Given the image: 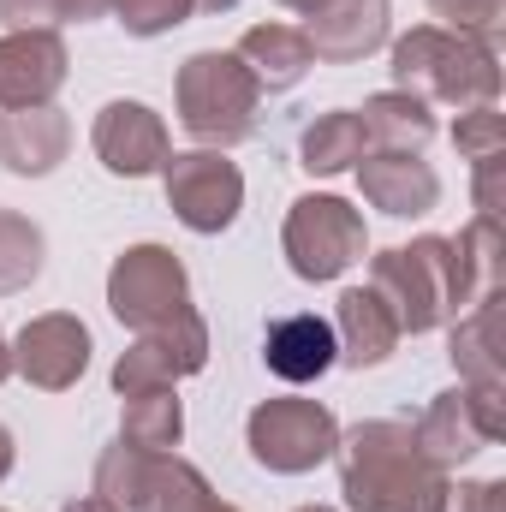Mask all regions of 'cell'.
Wrapping results in <instances>:
<instances>
[{"label":"cell","mask_w":506,"mask_h":512,"mask_svg":"<svg viewBox=\"0 0 506 512\" xmlns=\"http://www.w3.org/2000/svg\"><path fill=\"white\" fill-rule=\"evenodd\" d=\"M179 429H185V417H179L173 387L126 393V429H120L126 447H137V453H167V447H179Z\"/></svg>","instance_id":"obj_21"},{"label":"cell","mask_w":506,"mask_h":512,"mask_svg":"<svg viewBox=\"0 0 506 512\" xmlns=\"http://www.w3.org/2000/svg\"><path fill=\"white\" fill-rule=\"evenodd\" d=\"M453 364L465 382L501 387V292H483L477 310L453 328Z\"/></svg>","instance_id":"obj_19"},{"label":"cell","mask_w":506,"mask_h":512,"mask_svg":"<svg viewBox=\"0 0 506 512\" xmlns=\"http://www.w3.org/2000/svg\"><path fill=\"white\" fill-rule=\"evenodd\" d=\"M358 120H364V137L381 143V149H411V155H417V149L435 137V114H429V102L411 96V90H381Z\"/></svg>","instance_id":"obj_20"},{"label":"cell","mask_w":506,"mask_h":512,"mask_svg":"<svg viewBox=\"0 0 506 512\" xmlns=\"http://www.w3.org/2000/svg\"><path fill=\"white\" fill-rule=\"evenodd\" d=\"M256 84L239 54H191L179 72V120L197 143H245L256 131Z\"/></svg>","instance_id":"obj_5"},{"label":"cell","mask_w":506,"mask_h":512,"mask_svg":"<svg viewBox=\"0 0 506 512\" xmlns=\"http://www.w3.org/2000/svg\"><path fill=\"white\" fill-rule=\"evenodd\" d=\"M84 364H90V328L78 322V316H36L24 334H18V346H12V370H24L36 387H48V393H60V387H72L84 376Z\"/></svg>","instance_id":"obj_9"},{"label":"cell","mask_w":506,"mask_h":512,"mask_svg":"<svg viewBox=\"0 0 506 512\" xmlns=\"http://www.w3.org/2000/svg\"><path fill=\"white\" fill-rule=\"evenodd\" d=\"M417 447L441 465V471H453V465H465L471 453H483L489 447V435L477 429V417H471V399L453 387V393H441L429 411H423V423H417Z\"/></svg>","instance_id":"obj_18"},{"label":"cell","mask_w":506,"mask_h":512,"mask_svg":"<svg viewBox=\"0 0 506 512\" xmlns=\"http://www.w3.org/2000/svg\"><path fill=\"white\" fill-rule=\"evenodd\" d=\"M108 6L120 12V24L131 36H161V30H173V24H185L197 12L191 0H108Z\"/></svg>","instance_id":"obj_25"},{"label":"cell","mask_w":506,"mask_h":512,"mask_svg":"<svg viewBox=\"0 0 506 512\" xmlns=\"http://www.w3.org/2000/svg\"><path fill=\"white\" fill-rule=\"evenodd\" d=\"M399 316L387 310V298H381L376 286H352V292H340V358L352 364V370H364V364H381L393 346H399Z\"/></svg>","instance_id":"obj_15"},{"label":"cell","mask_w":506,"mask_h":512,"mask_svg":"<svg viewBox=\"0 0 506 512\" xmlns=\"http://www.w3.org/2000/svg\"><path fill=\"white\" fill-rule=\"evenodd\" d=\"M197 512H239V507H221V501L209 495V501H203V507H197Z\"/></svg>","instance_id":"obj_35"},{"label":"cell","mask_w":506,"mask_h":512,"mask_svg":"<svg viewBox=\"0 0 506 512\" xmlns=\"http://www.w3.org/2000/svg\"><path fill=\"white\" fill-rule=\"evenodd\" d=\"M191 6H203V12H233L239 0H191Z\"/></svg>","instance_id":"obj_32"},{"label":"cell","mask_w":506,"mask_h":512,"mask_svg":"<svg viewBox=\"0 0 506 512\" xmlns=\"http://www.w3.org/2000/svg\"><path fill=\"white\" fill-rule=\"evenodd\" d=\"M149 459L155 453H137V447H108L102 465H96V501H108L114 512H137V495H143V477H149Z\"/></svg>","instance_id":"obj_24"},{"label":"cell","mask_w":506,"mask_h":512,"mask_svg":"<svg viewBox=\"0 0 506 512\" xmlns=\"http://www.w3.org/2000/svg\"><path fill=\"white\" fill-rule=\"evenodd\" d=\"M316 60H364L370 48L387 42V0H328L310 12L304 30Z\"/></svg>","instance_id":"obj_13"},{"label":"cell","mask_w":506,"mask_h":512,"mask_svg":"<svg viewBox=\"0 0 506 512\" xmlns=\"http://www.w3.org/2000/svg\"><path fill=\"white\" fill-rule=\"evenodd\" d=\"M0 18L12 30H48L54 18H66V0H0Z\"/></svg>","instance_id":"obj_28"},{"label":"cell","mask_w":506,"mask_h":512,"mask_svg":"<svg viewBox=\"0 0 506 512\" xmlns=\"http://www.w3.org/2000/svg\"><path fill=\"white\" fill-rule=\"evenodd\" d=\"M66 84V42L54 30H12L0 42V108H48Z\"/></svg>","instance_id":"obj_10"},{"label":"cell","mask_w":506,"mask_h":512,"mask_svg":"<svg viewBox=\"0 0 506 512\" xmlns=\"http://www.w3.org/2000/svg\"><path fill=\"white\" fill-rule=\"evenodd\" d=\"M6 471H12V435L0 429V477H6Z\"/></svg>","instance_id":"obj_31"},{"label":"cell","mask_w":506,"mask_h":512,"mask_svg":"<svg viewBox=\"0 0 506 512\" xmlns=\"http://www.w3.org/2000/svg\"><path fill=\"white\" fill-rule=\"evenodd\" d=\"M108 310L173 364V376H197L203 370L209 334H203V316L185 298V268L173 262V251L137 245V251L120 256L114 274H108Z\"/></svg>","instance_id":"obj_1"},{"label":"cell","mask_w":506,"mask_h":512,"mask_svg":"<svg viewBox=\"0 0 506 512\" xmlns=\"http://www.w3.org/2000/svg\"><path fill=\"white\" fill-rule=\"evenodd\" d=\"M393 84L411 90V96H441V102H459V108H489L501 96L495 42L423 24V30L393 42Z\"/></svg>","instance_id":"obj_4"},{"label":"cell","mask_w":506,"mask_h":512,"mask_svg":"<svg viewBox=\"0 0 506 512\" xmlns=\"http://www.w3.org/2000/svg\"><path fill=\"white\" fill-rule=\"evenodd\" d=\"M167 203L191 233H221L233 227L239 203H245V173L215 155V149H191V155H167Z\"/></svg>","instance_id":"obj_8"},{"label":"cell","mask_w":506,"mask_h":512,"mask_svg":"<svg viewBox=\"0 0 506 512\" xmlns=\"http://www.w3.org/2000/svg\"><path fill=\"white\" fill-rule=\"evenodd\" d=\"M370 286L387 298V310L399 316V328H411V334L441 328L447 316H459L465 304L483 298L453 239H417V245L381 251L370 262Z\"/></svg>","instance_id":"obj_3"},{"label":"cell","mask_w":506,"mask_h":512,"mask_svg":"<svg viewBox=\"0 0 506 512\" xmlns=\"http://www.w3.org/2000/svg\"><path fill=\"white\" fill-rule=\"evenodd\" d=\"M364 256V215L340 197H298L286 215V262L298 280H334Z\"/></svg>","instance_id":"obj_7"},{"label":"cell","mask_w":506,"mask_h":512,"mask_svg":"<svg viewBox=\"0 0 506 512\" xmlns=\"http://www.w3.org/2000/svg\"><path fill=\"white\" fill-rule=\"evenodd\" d=\"M435 18H447L459 36H477V42H495V24H501L506 0H429Z\"/></svg>","instance_id":"obj_27"},{"label":"cell","mask_w":506,"mask_h":512,"mask_svg":"<svg viewBox=\"0 0 506 512\" xmlns=\"http://www.w3.org/2000/svg\"><path fill=\"white\" fill-rule=\"evenodd\" d=\"M239 60H245V72H251L262 90H292L304 72H310V42H304V30H292V24H256L245 30V42H239Z\"/></svg>","instance_id":"obj_17"},{"label":"cell","mask_w":506,"mask_h":512,"mask_svg":"<svg viewBox=\"0 0 506 512\" xmlns=\"http://www.w3.org/2000/svg\"><path fill=\"white\" fill-rule=\"evenodd\" d=\"M72 126L60 108H12L0 120V161L12 173H48L54 161H66Z\"/></svg>","instance_id":"obj_16"},{"label":"cell","mask_w":506,"mask_h":512,"mask_svg":"<svg viewBox=\"0 0 506 512\" xmlns=\"http://www.w3.org/2000/svg\"><path fill=\"white\" fill-rule=\"evenodd\" d=\"M334 453L352 512H441L447 501V471L417 447L411 423H364Z\"/></svg>","instance_id":"obj_2"},{"label":"cell","mask_w":506,"mask_h":512,"mask_svg":"<svg viewBox=\"0 0 506 512\" xmlns=\"http://www.w3.org/2000/svg\"><path fill=\"white\" fill-rule=\"evenodd\" d=\"M441 512H506V483H465V489H447Z\"/></svg>","instance_id":"obj_29"},{"label":"cell","mask_w":506,"mask_h":512,"mask_svg":"<svg viewBox=\"0 0 506 512\" xmlns=\"http://www.w3.org/2000/svg\"><path fill=\"white\" fill-rule=\"evenodd\" d=\"M245 435H251L256 465L286 471V477L316 471V465L340 447V423H334V411L316 405V399H268V405H256L251 423H245Z\"/></svg>","instance_id":"obj_6"},{"label":"cell","mask_w":506,"mask_h":512,"mask_svg":"<svg viewBox=\"0 0 506 512\" xmlns=\"http://www.w3.org/2000/svg\"><path fill=\"white\" fill-rule=\"evenodd\" d=\"M298 512H328V507H298Z\"/></svg>","instance_id":"obj_36"},{"label":"cell","mask_w":506,"mask_h":512,"mask_svg":"<svg viewBox=\"0 0 506 512\" xmlns=\"http://www.w3.org/2000/svg\"><path fill=\"white\" fill-rule=\"evenodd\" d=\"M280 6H292V12H316V6H328V0H280Z\"/></svg>","instance_id":"obj_33"},{"label":"cell","mask_w":506,"mask_h":512,"mask_svg":"<svg viewBox=\"0 0 506 512\" xmlns=\"http://www.w3.org/2000/svg\"><path fill=\"white\" fill-rule=\"evenodd\" d=\"M364 149H370V137H364V120L358 114H316V126H304V137H298L304 173H340Z\"/></svg>","instance_id":"obj_22"},{"label":"cell","mask_w":506,"mask_h":512,"mask_svg":"<svg viewBox=\"0 0 506 512\" xmlns=\"http://www.w3.org/2000/svg\"><path fill=\"white\" fill-rule=\"evenodd\" d=\"M262 364L280 376V382H316L340 364V340H334V322L322 316H280L262 340Z\"/></svg>","instance_id":"obj_14"},{"label":"cell","mask_w":506,"mask_h":512,"mask_svg":"<svg viewBox=\"0 0 506 512\" xmlns=\"http://www.w3.org/2000/svg\"><path fill=\"white\" fill-rule=\"evenodd\" d=\"M453 143H459V155H471V161L501 155L506 149V120L495 114V102H489V108H471V114L453 126Z\"/></svg>","instance_id":"obj_26"},{"label":"cell","mask_w":506,"mask_h":512,"mask_svg":"<svg viewBox=\"0 0 506 512\" xmlns=\"http://www.w3.org/2000/svg\"><path fill=\"white\" fill-rule=\"evenodd\" d=\"M358 185L364 197L376 203L381 215H429L435 197H441V179L423 155L411 149H376V155H358Z\"/></svg>","instance_id":"obj_12"},{"label":"cell","mask_w":506,"mask_h":512,"mask_svg":"<svg viewBox=\"0 0 506 512\" xmlns=\"http://www.w3.org/2000/svg\"><path fill=\"white\" fill-rule=\"evenodd\" d=\"M501 173H506V149H501V155H483V161H477V209H483L489 221L501 215Z\"/></svg>","instance_id":"obj_30"},{"label":"cell","mask_w":506,"mask_h":512,"mask_svg":"<svg viewBox=\"0 0 506 512\" xmlns=\"http://www.w3.org/2000/svg\"><path fill=\"white\" fill-rule=\"evenodd\" d=\"M36 274H42V233L24 215L0 209V298L6 292H24Z\"/></svg>","instance_id":"obj_23"},{"label":"cell","mask_w":506,"mask_h":512,"mask_svg":"<svg viewBox=\"0 0 506 512\" xmlns=\"http://www.w3.org/2000/svg\"><path fill=\"white\" fill-rule=\"evenodd\" d=\"M96 155L108 173L143 179L155 167H167V126L161 114H149L143 102H108L96 120Z\"/></svg>","instance_id":"obj_11"},{"label":"cell","mask_w":506,"mask_h":512,"mask_svg":"<svg viewBox=\"0 0 506 512\" xmlns=\"http://www.w3.org/2000/svg\"><path fill=\"white\" fill-rule=\"evenodd\" d=\"M12 376V352H6V334H0V382Z\"/></svg>","instance_id":"obj_34"}]
</instances>
